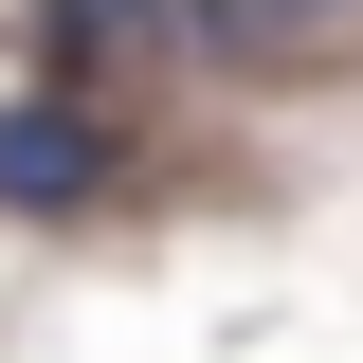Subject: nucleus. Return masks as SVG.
I'll use <instances>...</instances> for the list:
<instances>
[{
	"label": "nucleus",
	"instance_id": "f03ea898",
	"mask_svg": "<svg viewBox=\"0 0 363 363\" xmlns=\"http://www.w3.org/2000/svg\"><path fill=\"white\" fill-rule=\"evenodd\" d=\"M109 0H55V37H91ZM145 18H218V37H255V18H327V0H145Z\"/></svg>",
	"mask_w": 363,
	"mask_h": 363
},
{
	"label": "nucleus",
	"instance_id": "f257e3e1",
	"mask_svg": "<svg viewBox=\"0 0 363 363\" xmlns=\"http://www.w3.org/2000/svg\"><path fill=\"white\" fill-rule=\"evenodd\" d=\"M109 164H128V128L73 109V91H18V109H0V218H91Z\"/></svg>",
	"mask_w": 363,
	"mask_h": 363
}]
</instances>
